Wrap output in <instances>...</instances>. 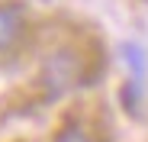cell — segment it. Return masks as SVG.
<instances>
[{
  "mask_svg": "<svg viewBox=\"0 0 148 142\" xmlns=\"http://www.w3.org/2000/svg\"><path fill=\"white\" fill-rule=\"evenodd\" d=\"M93 78V68L87 61L84 52L71 49V45H61L58 52H52L42 65V84L48 97H61L68 90H77Z\"/></svg>",
  "mask_w": 148,
  "mask_h": 142,
  "instance_id": "6da1fadb",
  "label": "cell"
},
{
  "mask_svg": "<svg viewBox=\"0 0 148 142\" xmlns=\"http://www.w3.org/2000/svg\"><path fill=\"white\" fill-rule=\"evenodd\" d=\"M23 36V7L0 3V52H10Z\"/></svg>",
  "mask_w": 148,
  "mask_h": 142,
  "instance_id": "7a4b0ae2",
  "label": "cell"
},
{
  "mask_svg": "<svg viewBox=\"0 0 148 142\" xmlns=\"http://www.w3.org/2000/svg\"><path fill=\"white\" fill-rule=\"evenodd\" d=\"M119 52H122V61H126L132 81H135V84H142L145 71H148V55H145V49H142L138 42H122V45H119Z\"/></svg>",
  "mask_w": 148,
  "mask_h": 142,
  "instance_id": "3957f363",
  "label": "cell"
},
{
  "mask_svg": "<svg viewBox=\"0 0 148 142\" xmlns=\"http://www.w3.org/2000/svg\"><path fill=\"white\" fill-rule=\"evenodd\" d=\"M55 142H93V139H90V132H87L84 126H77V123H68V126H61V129H58Z\"/></svg>",
  "mask_w": 148,
  "mask_h": 142,
  "instance_id": "277c9868",
  "label": "cell"
}]
</instances>
